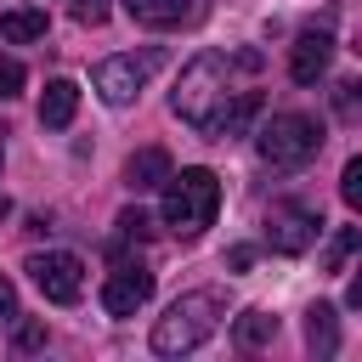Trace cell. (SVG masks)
<instances>
[{
    "instance_id": "obj_1",
    "label": "cell",
    "mask_w": 362,
    "mask_h": 362,
    "mask_svg": "<svg viewBox=\"0 0 362 362\" xmlns=\"http://www.w3.org/2000/svg\"><path fill=\"white\" fill-rule=\"evenodd\" d=\"M232 68H238V57H221V51H198V57L181 68V85H175L170 107H175V113H181L192 130L215 136V124H221L226 102L238 96V90H232Z\"/></svg>"
},
{
    "instance_id": "obj_2",
    "label": "cell",
    "mask_w": 362,
    "mask_h": 362,
    "mask_svg": "<svg viewBox=\"0 0 362 362\" xmlns=\"http://www.w3.org/2000/svg\"><path fill=\"white\" fill-rule=\"evenodd\" d=\"M226 317V294L221 288H187L181 300H170V311L153 322V351L158 356H187L198 351Z\"/></svg>"
},
{
    "instance_id": "obj_3",
    "label": "cell",
    "mask_w": 362,
    "mask_h": 362,
    "mask_svg": "<svg viewBox=\"0 0 362 362\" xmlns=\"http://www.w3.org/2000/svg\"><path fill=\"white\" fill-rule=\"evenodd\" d=\"M215 209H221V175L215 170H204V164H187L181 175L170 170V181H164V226L175 238H198L215 221Z\"/></svg>"
},
{
    "instance_id": "obj_4",
    "label": "cell",
    "mask_w": 362,
    "mask_h": 362,
    "mask_svg": "<svg viewBox=\"0 0 362 362\" xmlns=\"http://www.w3.org/2000/svg\"><path fill=\"white\" fill-rule=\"evenodd\" d=\"M255 147H260V158H266L272 170H300L305 158H317L322 124H317L311 113H272V119L260 124Z\"/></svg>"
},
{
    "instance_id": "obj_5",
    "label": "cell",
    "mask_w": 362,
    "mask_h": 362,
    "mask_svg": "<svg viewBox=\"0 0 362 362\" xmlns=\"http://www.w3.org/2000/svg\"><path fill=\"white\" fill-rule=\"evenodd\" d=\"M158 51H124V57H102L96 68H90V85H96V96L107 102V107H130L136 96H141V85L158 74Z\"/></svg>"
},
{
    "instance_id": "obj_6",
    "label": "cell",
    "mask_w": 362,
    "mask_h": 362,
    "mask_svg": "<svg viewBox=\"0 0 362 362\" xmlns=\"http://www.w3.org/2000/svg\"><path fill=\"white\" fill-rule=\"evenodd\" d=\"M23 272L34 277V288H40L51 305H74V300L85 294V260H79V255H68V249L28 255V266H23Z\"/></svg>"
},
{
    "instance_id": "obj_7",
    "label": "cell",
    "mask_w": 362,
    "mask_h": 362,
    "mask_svg": "<svg viewBox=\"0 0 362 362\" xmlns=\"http://www.w3.org/2000/svg\"><path fill=\"white\" fill-rule=\"evenodd\" d=\"M317 232H322V215L305 204H272L266 209V243L277 255H305L317 243Z\"/></svg>"
},
{
    "instance_id": "obj_8",
    "label": "cell",
    "mask_w": 362,
    "mask_h": 362,
    "mask_svg": "<svg viewBox=\"0 0 362 362\" xmlns=\"http://www.w3.org/2000/svg\"><path fill=\"white\" fill-rule=\"evenodd\" d=\"M147 300H153V272L147 266H119L102 283V311L107 317H136Z\"/></svg>"
},
{
    "instance_id": "obj_9",
    "label": "cell",
    "mask_w": 362,
    "mask_h": 362,
    "mask_svg": "<svg viewBox=\"0 0 362 362\" xmlns=\"http://www.w3.org/2000/svg\"><path fill=\"white\" fill-rule=\"evenodd\" d=\"M328 57H334V40H328L322 28H305V34L294 40V51H288V79H294V85H317V79L328 74Z\"/></svg>"
},
{
    "instance_id": "obj_10",
    "label": "cell",
    "mask_w": 362,
    "mask_h": 362,
    "mask_svg": "<svg viewBox=\"0 0 362 362\" xmlns=\"http://www.w3.org/2000/svg\"><path fill=\"white\" fill-rule=\"evenodd\" d=\"M170 170H175V164H170V153H164V147H136V153L124 158V187H130V192L164 187V181H170Z\"/></svg>"
},
{
    "instance_id": "obj_11",
    "label": "cell",
    "mask_w": 362,
    "mask_h": 362,
    "mask_svg": "<svg viewBox=\"0 0 362 362\" xmlns=\"http://www.w3.org/2000/svg\"><path fill=\"white\" fill-rule=\"evenodd\" d=\"M74 113H79V85L74 79H51L45 96H40V124L45 130H68Z\"/></svg>"
},
{
    "instance_id": "obj_12",
    "label": "cell",
    "mask_w": 362,
    "mask_h": 362,
    "mask_svg": "<svg viewBox=\"0 0 362 362\" xmlns=\"http://www.w3.org/2000/svg\"><path fill=\"white\" fill-rule=\"evenodd\" d=\"M124 11L141 28H181L192 17V0H124Z\"/></svg>"
},
{
    "instance_id": "obj_13",
    "label": "cell",
    "mask_w": 362,
    "mask_h": 362,
    "mask_svg": "<svg viewBox=\"0 0 362 362\" xmlns=\"http://www.w3.org/2000/svg\"><path fill=\"white\" fill-rule=\"evenodd\" d=\"M45 28H51V17H45L40 6H11V11H0V34H6L11 45L45 40Z\"/></svg>"
},
{
    "instance_id": "obj_14",
    "label": "cell",
    "mask_w": 362,
    "mask_h": 362,
    "mask_svg": "<svg viewBox=\"0 0 362 362\" xmlns=\"http://www.w3.org/2000/svg\"><path fill=\"white\" fill-rule=\"evenodd\" d=\"M305 345H311L317 356H334V351H339V328H334V305H322V300H317V305L305 311Z\"/></svg>"
},
{
    "instance_id": "obj_15",
    "label": "cell",
    "mask_w": 362,
    "mask_h": 362,
    "mask_svg": "<svg viewBox=\"0 0 362 362\" xmlns=\"http://www.w3.org/2000/svg\"><path fill=\"white\" fill-rule=\"evenodd\" d=\"M255 113H260V90H238V96L226 102V113H221L215 136H221V141H226V136H243V130L255 124Z\"/></svg>"
},
{
    "instance_id": "obj_16",
    "label": "cell",
    "mask_w": 362,
    "mask_h": 362,
    "mask_svg": "<svg viewBox=\"0 0 362 362\" xmlns=\"http://www.w3.org/2000/svg\"><path fill=\"white\" fill-rule=\"evenodd\" d=\"M232 334H238V345H243V351H260V345H272V339H277V317L255 305V311H243V317L232 322Z\"/></svg>"
},
{
    "instance_id": "obj_17",
    "label": "cell",
    "mask_w": 362,
    "mask_h": 362,
    "mask_svg": "<svg viewBox=\"0 0 362 362\" xmlns=\"http://www.w3.org/2000/svg\"><path fill=\"white\" fill-rule=\"evenodd\" d=\"M356 243H362V232H356V226H339V232L328 238V249H322V272H339V266L351 260Z\"/></svg>"
},
{
    "instance_id": "obj_18",
    "label": "cell",
    "mask_w": 362,
    "mask_h": 362,
    "mask_svg": "<svg viewBox=\"0 0 362 362\" xmlns=\"http://www.w3.org/2000/svg\"><path fill=\"white\" fill-rule=\"evenodd\" d=\"M339 198L362 215V153H356V158H345V170H339Z\"/></svg>"
},
{
    "instance_id": "obj_19",
    "label": "cell",
    "mask_w": 362,
    "mask_h": 362,
    "mask_svg": "<svg viewBox=\"0 0 362 362\" xmlns=\"http://www.w3.org/2000/svg\"><path fill=\"white\" fill-rule=\"evenodd\" d=\"M23 79H28L23 62H17V57H0V102H11V96L23 90Z\"/></svg>"
},
{
    "instance_id": "obj_20",
    "label": "cell",
    "mask_w": 362,
    "mask_h": 362,
    "mask_svg": "<svg viewBox=\"0 0 362 362\" xmlns=\"http://www.w3.org/2000/svg\"><path fill=\"white\" fill-rule=\"evenodd\" d=\"M119 232H124V238H153V215H147V209H124V215H119Z\"/></svg>"
},
{
    "instance_id": "obj_21",
    "label": "cell",
    "mask_w": 362,
    "mask_h": 362,
    "mask_svg": "<svg viewBox=\"0 0 362 362\" xmlns=\"http://www.w3.org/2000/svg\"><path fill=\"white\" fill-rule=\"evenodd\" d=\"M74 17H79L85 28H96V23H107V0H74Z\"/></svg>"
},
{
    "instance_id": "obj_22",
    "label": "cell",
    "mask_w": 362,
    "mask_h": 362,
    "mask_svg": "<svg viewBox=\"0 0 362 362\" xmlns=\"http://www.w3.org/2000/svg\"><path fill=\"white\" fill-rule=\"evenodd\" d=\"M17 345H23V351L45 345V328H40V322H17Z\"/></svg>"
},
{
    "instance_id": "obj_23",
    "label": "cell",
    "mask_w": 362,
    "mask_h": 362,
    "mask_svg": "<svg viewBox=\"0 0 362 362\" xmlns=\"http://www.w3.org/2000/svg\"><path fill=\"white\" fill-rule=\"evenodd\" d=\"M339 113H362V85H339Z\"/></svg>"
},
{
    "instance_id": "obj_24",
    "label": "cell",
    "mask_w": 362,
    "mask_h": 362,
    "mask_svg": "<svg viewBox=\"0 0 362 362\" xmlns=\"http://www.w3.org/2000/svg\"><path fill=\"white\" fill-rule=\"evenodd\" d=\"M0 317H17V283L0 272Z\"/></svg>"
},
{
    "instance_id": "obj_25",
    "label": "cell",
    "mask_w": 362,
    "mask_h": 362,
    "mask_svg": "<svg viewBox=\"0 0 362 362\" xmlns=\"http://www.w3.org/2000/svg\"><path fill=\"white\" fill-rule=\"evenodd\" d=\"M249 260H255V249H232V255H226V266H232V272H243Z\"/></svg>"
},
{
    "instance_id": "obj_26",
    "label": "cell",
    "mask_w": 362,
    "mask_h": 362,
    "mask_svg": "<svg viewBox=\"0 0 362 362\" xmlns=\"http://www.w3.org/2000/svg\"><path fill=\"white\" fill-rule=\"evenodd\" d=\"M345 300H351V305H356V311H362V272H356V277H351V288H345Z\"/></svg>"
},
{
    "instance_id": "obj_27",
    "label": "cell",
    "mask_w": 362,
    "mask_h": 362,
    "mask_svg": "<svg viewBox=\"0 0 362 362\" xmlns=\"http://www.w3.org/2000/svg\"><path fill=\"white\" fill-rule=\"evenodd\" d=\"M0 164H6V130H0Z\"/></svg>"
}]
</instances>
